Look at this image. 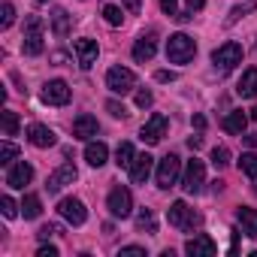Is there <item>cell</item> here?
<instances>
[{
  "mask_svg": "<svg viewBox=\"0 0 257 257\" xmlns=\"http://www.w3.org/2000/svg\"><path fill=\"white\" fill-rule=\"evenodd\" d=\"M212 64H215V70L230 73L236 64H242V46H239V43H224V46H218V49L212 52Z\"/></svg>",
  "mask_w": 257,
  "mask_h": 257,
  "instance_id": "7a4b0ae2",
  "label": "cell"
},
{
  "mask_svg": "<svg viewBox=\"0 0 257 257\" xmlns=\"http://www.w3.org/2000/svg\"><path fill=\"white\" fill-rule=\"evenodd\" d=\"M0 206H4V215H7V218H16V215H19V209H22V206H16V200H13V197H0Z\"/></svg>",
  "mask_w": 257,
  "mask_h": 257,
  "instance_id": "e575fe53",
  "label": "cell"
},
{
  "mask_svg": "<svg viewBox=\"0 0 257 257\" xmlns=\"http://www.w3.org/2000/svg\"><path fill=\"white\" fill-rule=\"evenodd\" d=\"M118 257H146V248H140V245H127V248L118 251Z\"/></svg>",
  "mask_w": 257,
  "mask_h": 257,
  "instance_id": "8d00e7d4",
  "label": "cell"
},
{
  "mask_svg": "<svg viewBox=\"0 0 257 257\" xmlns=\"http://www.w3.org/2000/svg\"><path fill=\"white\" fill-rule=\"evenodd\" d=\"M164 134H167V118L161 115V112H155L146 124H143V131H140V140L146 143V146H158L161 140H164Z\"/></svg>",
  "mask_w": 257,
  "mask_h": 257,
  "instance_id": "9c48e42d",
  "label": "cell"
},
{
  "mask_svg": "<svg viewBox=\"0 0 257 257\" xmlns=\"http://www.w3.org/2000/svg\"><path fill=\"white\" fill-rule=\"evenodd\" d=\"M58 212H61V218H64V221H70L73 227L85 224V218H88V209H85V203H82V200H76V197H67V200H61V203H58Z\"/></svg>",
  "mask_w": 257,
  "mask_h": 257,
  "instance_id": "30bf717a",
  "label": "cell"
},
{
  "mask_svg": "<svg viewBox=\"0 0 257 257\" xmlns=\"http://www.w3.org/2000/svg\"><path fill=\"white\" fill-rule=\"evenodd\" d=\"M203 185H206V164L197 161V158H191L188 167H185V173H182V188L188 194H200Z\"/></svg>",
  "mask_w": 257,
  "mask_h": 257,
  "instance_id": "5b68a950",
  "label": "cell"
},
{
  "mask_svg": "<svg viewBox=\"0 0 257 257\" xmlns=\"http://www.w3.org/2000/svg\"><path fill=\"white\" fill-rule=\"evenodd\" d=\"M188 146H191V149H194V152H197V149H200V146H203V140H200V137H191V140H188Z\"/></svg>",
  "mask_w": 257,
  "mask_h": 257,
  "instance_id": "f6af8a7d",
  "label": "cell"
},
{
  "mask_svg": "<svg viewBox=\"0 0 257 257\" xmlns=\"http://www.w3.org/2000/svg\"><path fill=\"white\" fill-rule=\"evenodd\" d=\"M61 233H64V227H61V224H46V227H40V233H37V236H40V239H52V236H61Z\"/></svg>",
  "mask_w": 257,
  "mask_h": 257,
  "instance_id": "d590c367",
  "label": "cell"
},
{
  "mask_svg": "<svg viewBox=\"0 0 257 257\" xmlns=\"http://www.w3.org/2000/svg\"><path fill=\"white\" fill-rule=\"evenodd\" d=\"M37 257H58V248H55V245H43V248L37 251Z\"/></svg>",
  "mask_w": 257,
  "mask_h": 257,
  "instance_id": "b9f144b4",
  "label": "cell"
},
{
  "mask_svg": "<svg viewBox=\"0 0 257 257\" xmlns=\"http://www.w3.org/2000/svg\"><path fill=\"white\" fill-rule=\"evenodd\" d=\"M25 55H31V58H37V55H43V49H46V43H43V19L40 16H28V34H25Z\"/></svg>",
  "mask_w": 257,
  "mask_h": 257,
  "instance_id": "277c9868",
  "label": "cell"
},
{
  "mask_svg": "<svg viewBox=\"0 0 257 257\" xmlns=\"http://www.w3.org/2000/svg\"><path fill=\"white\" fill-rule=\"evenodd\" d=\"M212 164H215L218 170H224V167L230 164V152H227L224 146H215V149H212Z\"/></svg>",
  "mask_w": 257,
  "mask_h": 257,
  "instance_id": "836d02e7",
  "label": "cell"
},
{
  "mask_svg": "<svg viewBox=\"0 0 257 257\" xmlns=\"http://www.w3.org/2000/svg\"><path fill=\"white\" fill-rule=\"evenodd\" d=\"M127 4H131V10H140V0H127Z\"/></svg>",
  "mask_w": 257,
  "mask_h": 257,
  "instance_id": "7dc6e473",
  "label": "cell"
},
{
  "mask_svg": "<svg viewBox=\"0 0 257 257\" xmlns=\"http://www.w3.org/2000/svg\"><path fill=\"white\" fill-rule=\"evenodd\" d=\"M155 79H158V82H173V79H176V73H173V70H158V73H155Z\"/></svg>",
  "mask_w": 257,
  "mask_h": 257,
  "instance_id": "60d3db41",
  "label": "cell"
},
{
  "mask_svg": "<svg viewBox=\"0 0 257 257\" xmlns=\"http://www.w3.org/2000/svg\"><path fill=\"white\" fill-rule=\"evenodd\" d=\"M197 55V43L188 34H173L167 40V61L170 64H188Z\"/></svg>",
  "mask_w": 257,
  "mask_h": 257,
  "instance_id": "6da1fadb",
  "label": "cell"
},
{
  "mask_svg": "<svg viewBox=\"0 0 257 257\" xmlns=\"http://www.w3.org/2000/svg\"><path fill=\"white\" fill-rule=\"evenodd\" d=\"M152 103H155L152 91H137V106H140V109H146V106H152Z\"/></svg>",
  "mask_w": 257,
  "mask_h": 257,
  "instance_id": "74e56055",
  "label": "cell"
},
{
  "mask_svg": "<svg viewBox=\"0 0 257 257\" xmlns=\"http://www.w3.org/2000/svg\"><path fill=\"white\" fill-rule=\"evenodd\" d=\"M137 230H146V233H155V230H158V224H155V215H152V209H143V212L137 215Z\"/></svg>",
  "mask_w": 257,
  "mask_h": 257,
  "instance_id": "f546056e",
  "label": "cell"
},
{
  "mask_svg": "<svg viewBox=\"0 0 257 257\" xmlns=\"http://www.w3.org/2000/svg\"><path fill=\"white\" fill-rule=\"evenodd\" d=\"M13 22H16V7H13V4H4V10H0V28L10 31Z\"/></svg>",
  "mask_w": 257,
  "mask_h": 257,
  "instance_id": "d6a6232c",
  "label": "cell"
},
{
  "mask_svg": "<svg viewBox=\"0 0 257 257\" xmlns=\"http://www.w3.org/2000/svg\"><path fill=\"white\" fill-rule=\"evenodd\" d=\"M167 218H170V224H173V227H179V230H191V227L197 224V215H194V209H188V203H185V200H176V203L170 206Z\"/></svg>",
  "mask_w": 257,
  "mask_h": 257,
  "instance_id": "8fae6325",
  "label": "cell"
},
{
  "mask_svg": "<svg viewBox=\"0 0 257 257\" xmlns=\"http://www.w3.org/2000/svg\"><path fill=\"white\" fill-rule=\"evenodd\" d=\"M97 131H100V124H97L94 115H79V118L73 121V137H76V140H94Z\"/></svg>",
  "mask_w": 257,
  "mask_h": 257,
  "instance_id": "e0dca14e",
  "label": "cell"
},
{
  "mask_svg": "<svg viewBox=\"0 0 257 257\" xmlns=\"http://www.w3.org/2000/svg\"><path fill=\"white\" fill-rule=\"evenodd\" d=\"M19 158V146H13L10 140H4L0 143V164H13Z\"/></svg>",
  "mask_w": 257,
  "mask_h": 257,
  "instance_id": "4dcf8cb0",
  "label": "cell"
},
{
  "mask_svg": "<svg viewBox=\"0 0 257 257\" xmlns=\"http://www.w3.org/2000/svg\"><path fill=\"white\" fill-rule=\"evenodd\" d=\"M236 94L245 97V100H254V97H257V67H251V70L242 73V79H239V85H236Z\"/></svg>",
  "mask_w": 257,
  "mask_h": 257,
  "instance_id": "ffe728a7",
  "label": "cell"
},
{
  "mask_svg": "<svg viewBox=\"0 0 257 257\" xmlns=\"http://www.w3.org/2000/svg\"><path fill=\"white\" fill-rule=\"evenodd\" d=\"M103 19H106L112 28H118V25L124 22V10H121V7H115V4H106V7H103Z\"/></svg>",
  "mask_w": 257,
  "mask_h": 257,
  "instance_id": "f1b7e54d",
  "label": "cell"
},
{
  "mask_svg": "<svg viewBox=\"0 0 257 257\" xmlns=\"http://www.w3.org/2000/svg\"><path fill=\"white\" fill-rule=\"evenodd\" d=\"M134 161H137V155H134V146H131V143H121V146L115 149V164H118L121 170H131Z\"/></svg>",
  "mask_w": 257,
  "mask_h": 257,
  "instance_id": "cb8c5ba5",
  "label": "cell"
},
{
  "mask_svg": "<svg viewBox=\"0 0 257 257\" xmlns=\"http://www.w3.org/2000/svg\"><path fill=\"white\" fill-rule=\"evenodd\" d=\"M31 179H34V167H31L28 161H19V164L10 167V173H7V185L16 188V191H25V185H31Z\"/></svg>",
  "mask_w": 257,
  "mask_h": 257,
  "instance_id": "5bb4252c",
  "label": "cell"
},
{
  "mask_svg": "<svg viewBox=\"0 0 257 257\" xmlns=\"http://www.w3.org/2000/svg\"><path fill=\"white\" fill-rule=\"evenodd\" d=\"M254 10H257V0H248V4H242V7H233L230 16H227V25H236L239 19H245V16L254 13Z\"/></svg>",
  "mask_w": 257,
  "mask_h": 257,
  "instance_id": "83f0119b",
  "label": "cell"
},
{
  "mask_svg": "<svg viewBox=\"0 0 257 257\" xmlns=\"http://www.w3.org/2000/svg\"><path fill=\"white\" fill-rule=\"evenodd\" d=\"M236 221H239V227H242V233L245 236H257V209H248V206H242L239 212H236Z\"/></svg>",
  "mask_w": 257,
  "mask_h": 257,
  "instance_id": "44dd1931",
  "label": "cell"
},
{
  "mask_svg": "<svg viewBox=\"0 0 257 257\" xmlns=\"http://www.w3.org/2000/svg\"><path fill=\"white\" fill-rule=\"evenodd\" d=\"M215 251H218V245L203 233L188 239V245H185V254H191V257H215Z\"/></svg>",
  "mask_w": 257,
  "mask_h": 257,
  "instance_id": "2e32d148",
  "label": "cell"
},
{
  "mask_svg": "<svg viewBox=\"0 0 257 257\" xmlns=\"http://www.w3.org/2000/svg\"><path fill=\"white\" fill-rule=\"evenodd\" d=\"M52 31H55L58 37H67V34H70V16H67L64 10H55V16H52Z\"/></svg>",
  "mask_w": 257,
  "mask_h": 257,
  "instance_id": "d4e9b609",
  "label": "cell"
},
{
  "mask_svg": "<svg viewBox=\"0 0 257 257\" xmlns=\"http://www.w3.org/2000/svg\"><path fill=\"white\" fill-rule=\"evenodd\" d=\"M176 7H179V0H161V10H164L167 16H179Z\"/></svg>",
  "mask_w": 257,
  "mask_h": 257,
  "instance_id": "ab89813d",
  "label": "cell"
},
{
  "mask_svg": "<svg viewBox=\"0 0 257 257\" xmlns=\"http://www.w3.org/2000/svg\"><path fill=\"white\" fill-rule=\"evenodd\" d=\"M134 85H137V76L127 70V67H112V70L106 73V88H109L112 94H131Z\"/></svg>",
  "mask_w": 257,
  "mask_h": 257,
  "instance_id": "8992f818",
  "label": "cell"
},
{
  "mask_svg": "<svg viewBox=\"0 0 257 257\" xmlns=\"http://www.w3.org/2000/svg\"><path fill=\"white\" fill-rule=\"evenodd\" d=\"M106 109H109L115 118H127V109H124L121 103H115V100H109V103H106Z\"/></svg>",
  "mask_w": 257,
  "mask_h": 257,
  "instance_id": "f35d334b",
  "label": "cell"
},
{
  "mask_svg": "<svg viewBox=\"0 0 257 257\" xmlns=\"http://www.w3.org/2000/svg\"><path fill=\"white\" fill-rule=\"evenodd\" d=\"M0 121H4V137H16V134H19V115H16L13 109L0 112Z\"/></svg>",
  "mask_w": 257,
  "mask_h": 257,
  "instance_id": "4316f807",
  "label": "cell"
},
{
  "mask_svg": "<svg viewBox=\"0 0 257 257\" xmlns=\"http://www.w3.org/2000/svg\"><path fill=\"white\" fill-rule=\"evenodd\" d=\"M254 191H257V188H254Z\"/></svg>",
  "mask_w": 257,
  "mask_h": 257,
  "instance_id": "f907efd6",
  "label": "cell"
},
{
  "mask_svg": "<svg viewBox=\"0 0 257 257\" xmlns=\"http://www.w3.org/2000/svg\"><path fill=\"white\" fill-rule=\"evenodd\" d=\"M106 158H109V149H106L103 143H88V149H85V161H88L91 167H103Z\"/></svg>",
  "mask_w": 257,
  "mask_h": 257,
  "instance_id": "603a6c76",
  "label": "cell"
},
{
  "mask_svg": "<svg viewBox=\"0 0 257 257\" xmlns=\"http://www.w3.org/2000/svg\"><path fill=\"white\" fill-rule=\"evenodd\" d=\"M73 52H76L82 70H91V67L97 64V55H100V49H97L94 40H76V43H73Z\"/></svg>",
  "mask_w": 257,
  "mask_h": 257,
  "instance_id": "4fadbf2b",
  "label": "cell"
},
{
  "mask_svg": "<svg viewBox=\"0 0 257 257\" xmlns=\"http://www.w3.org/2000/svg\"><path fill=\"white\" fill-rule=\"evenodd\" d=\"M70 97H73V91L64 79H52L43 85V103H49V106H64V103H70Z\"/></svg>",
  "mask_w": 257,
  "mask_h": 257,
  "instance_id": "ba28073f",
  "label": "cell"
},
{
  "mask_svg": "<svg viewBox=\"0 0 257 257\" xmlns=\"http://www.w3.org/2000/svg\"><path fill=\"white\" fill-rule=\"evenodd\" d=\"M245 127H248V115H245L242 109L227 112V118H224V131H227V134H242Z\"/></svg>",
  "mask_w": 257,
  "mask_h": 257,
  "instance_id": "7402d4cb",
  "label": "cell"
},
{
  "mask_svg": "<svg viewBox=\"0 0 257 257\" xmlns=\"http://www.w3.org/2000/svg\"><path fill=\"white\" fill-rule=\"evenodd\" d=\"M106 209L112 212V218H131V212H134V197H131V191L127 188H112L109 191V197H106Z\"/></svg>",
  "mask_w": 257,
  "mask_h": 257,
  "instance_id": "3957f363",
  "label": "cell"
},
{
  "mask_svg": "<svg viewBox=\"0 0 257 257\" xmlns=\"http://www.w3.org/2000/svg\"><path fill=\"white\" fill-rule=\"evenodd\" d=\"M28 143L37 146V149H52L58 143V137H55L52 127H46V124H31L28 127Z\"/></svg>",
  "mask_w": 257,
  "mask_h": 257,
  "instance_id": "9a60e30c",
  "label": "cell"
},
{
  "mask_svg": "<svg viewBox=\"0 0 257 257\" xmlns=\"http://www.w3.org/2000/svg\"><path fill=\"white\" fill-rule=\"evenodd\" d=\"M37 4H49V0H37Z\"/></svg>",
  "mask_w": 257,
  "mask_h": 257,
  "instance_id": "681fc988",
  "label": "cell"
},
{
  "mask_svg": "<svg viewBox=\"0 0 257 257\" xmlns=\"http://www.w3.org/2000/svg\"><path fill=\"white\" fill-rule=\"evenodd\" d=\"M40 212H43L40 197H37V194H28L25 203H22V215H25V218H40Z\"/></svg>",
  "mask_w": 257,
  "mask_h": 257,
  "instance_id": "484cf974",
  "label": "cell"
},
{
  "mask_svg": "<svg viewBox=\"0 0 257 257\" xmlns=\"http://www.w3.org/2000/svg\"><path fill=\"white\" fill-rule=\"evenodd\" d=\"M194 127H197V131H203V127H206V118H203V115H194Z\"/></svg>",
  "mask_w": 257,
  "mask_h": 257,
  "instance_id": "ee69618b",
  "label": "cell"
},
{
  "mask_svg": "<svg viewBox=\"0 0 257 257\" xmlns=\"http://www.w3.org/2000/svg\"><path fill=\"white\" fill-rule=\"evenodd\" d=\"M152 170H155V158H152V155H137V161H134V167H131V179H134L137 185H146L149 176H152Z\"/></svg>",
  "mask_w": 257,
  "mask_h": 257,
  "instance_id": "ac0fdd59",
  "label": "cell"
},
{
  "mask_svg": "<svg viewBox=\"0 0 257 257\" xmlns=\"http://www.w3.org/2000/svg\"><path fill=\"white\" fill-rule=\"evenodd\" d=\"M52 61H55V64H64V61H67V55H64V52H55V55H52Z\"/></svg>",
  "mask_w": 257,
  "mask_h": 257,
  "instance_id": "bcb514c9",
  "label": "cell"
},
{
  "mask_svg": "<svg viewBox=\"0 0 257 257\" xmlns=\"http://www.w3.org/2000/svg\"><path fill=\"white\" fill-rule=\"evenodd\" d=\"M239 170L245 173V176H251V179H257V155H242V161H239Z\"/></svg>",
  "mask_w": 257,
  "mask_h": 257,
  "instance_id": "1f68e13d",
  "label": "cell"
},
{
  "mask_svg": "<svg viewBox=\"0 0 257 257\" xmlns=\"http://www.w3.org/2000/svg\"><path fill=\"white\" fill-rule=\"evenodd\" d=\"M251 121H257V106H254V109H251Z\"/></svg>",
  "mask_w": 257,
  "mask_h": 257,
  "instance_id": "c3c4849f",
  "label": "cell"
},
{
  "mask_svg": "<svg viewBox=\"0 0 257 257\" xmlns=\"http://www.w3.org/2000/svg\"><path fill=\"white\" fill-rule=\"evenodd\" d=\"M79 179V173H76V167L73 164H64V167H58L52 176H49V182H46V188H49V194H58V191H64L67 185H73Z\"/></svg>",
  "mask_w": 257,
  "mask_h": 257,
  "instance_id": "7c38bea8",
  "label": "cell"
},
{
  "mask_svg": "<svg viewBox=\"0 0 257 257\" xmlns=\"http://www.w3.org/2000/svg\"><path fill=\"white\" fill-rule=\"evenodd\" d=\"M179 176H182V161L176 158V155H167L161 164H158V188H173L176 182H179Z\"/></svg>",
  "mask_w": 257,
  "mask_h": 257,
  "instance_id": "52a82bcc",
  "label": "cell"
},
{
  "mask_svg": "<svg viewBox=\"0 0 257 257\" xmlns=\"http://www.w3.org/2000/svg\"><path fill=\"white\" fill-rule=\"evenodd\" d=\"M188 7H191V13H194V10H203L206 0H188Z\"/></svg>",
  "mask_w": 257,
  "mask_h": 257,
  "instance_id": "7bdbcfd3",
  "label": "cell"
},
{
  "mask_svg": "<svg viewBox=\"0 0 257 257\" xmlns=\"http://www.w3.org/2000/svg\"><path fill=\"white\" fill-rule=\"evenodd\" d=\"M155 52H158V43H155V37H152V34H149V37H140V40L134 43V61H140V64L152 61V58H155Z\"/></svg>",
  "mask_w": 257,
  "mask_h": 257,
  "instance_id": "d6986e66",
  "label": "cell"
}]
</instances>
